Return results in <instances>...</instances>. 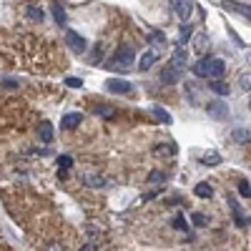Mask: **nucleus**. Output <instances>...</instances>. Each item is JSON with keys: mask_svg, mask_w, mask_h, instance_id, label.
Returning a JSON list of instances; mask_svg holds the SVG:
<instances>
[{"mask_svg": "<svg viewBox=\"0 0 251 251\" xmlns=\"http://www.w3.org/2000/svg\"><path fill=\"white\" fill-rule=\"evenodd\" d=\"M25 16L31 18V20H35V23H43V20H46V16H43V13H40L35 5H25Z\"/></svg>", "mask_w": 251, "mask_h": 251, "instance_id": "nucleus-16", "label": "nucleus"}, {"mask_svg": "<svg viewBox=\"0 0 251 251\" xmlns=\"http://www.w3.org/2000/svg\"><path fill=\"white\" fill-rule=\"evenodd\" d=\"M38 136H40V141H46V143L53 141V126H50L48 121L40 123V126H38Z\"/></svg>", "mask_w": 251, "mask_h": 251, "instance_id": "nucleus-13", "label": "nucleus"}, {"mask_svg": "<svg viewBox=\"0 0 251 251\" xmlns=\"http://www.w3.org/2000/svg\"><path fill=\"white\" fill-rule=\"evenodd\" d=\"M209 88H211L214 93H218V96H229V85H226L224 81H218V78H214Z\"/></svg>", "mask_w": 251, "mask_h": 251, "instance_id": "nucleus-17", "label": "nucleus"}, {"mask_svg": "<svg viewBox=\"0 0 251 251\" xmlns=\"http://www.w3.org/2000/svg\"><path fill=\"white\" fill-rule=\"evenodd\" d=\"M131 61H134V48H131V46L126 48V46H123V48L106 63V68H111V70H126V68L131 66Z\"/></svg>", "mask_w": 251, "mask_h": 251, "instance_id": "nucleus-1", "label": "nucleus"}, {"mask_svg": "<svg viewBox=\"0 0 251 251\" xmlns=\"http://www.w3.org/2000/svg\"><path fill=\"white\" fill-rule=\"evenodd\" d=\"M206 111H209L214 118H226V106H224V103H221V100H214V103H206Z\"/></svg>", "mask_w": 251, "mask_h": 251, "instance_id": "nucleus-8", "label": "nucleus"}, {"mask_svg": "<svg viewBox=\"0 0 251 251\" xmlns=\"http://www.w3.org/2000/svg\"><path fill=\"white\" fill-rule=\"evenodd\" d=\"M156 61H158V53H156V50H149V53H143V55H141L138 68H141V70H149V68H151Z\"/></svg>", "mask_w": 251, "mask_h": 251, "instance_id": "nucleus-9", "label": "nucleus"}, {"mask_svg": "<svg viewBox=\"0 0 251 251\" xmlns=\"http://www.w3.org/2000/svg\"><path fill=\"white\" fill-rule=\"evenodd\" d=\"M106 88L111 93H131V83L128 81H121V78H111L106 83Z\"/></svg>", "mask_w": 251, "mask_h": 251, "instance_id": "nucleus-6", "label": "nucleus"}, {"mask_svg": "<svg viewBox=\"0 0 251 251\" xmlns=\"http://www.w3.org/2000/svg\"><path fill=\"white\" fill-rule=\"evenodd\" d=\"M53 18H55L58 25H66V13H63L61 5H53Z\"/></svg>", "mask_w": 251, "mask_h": 251, "instance_id": "nucleus-22", "label": "nucleus"}, {"mask_svg": "<svg viewBox=\"0 0 251 251\" xmlns=\"http://www.w3.org/2000/svg\"><path fill=\"white\" fill-rule=\"evenodd\" d=\"M171 8L181 20H186L191 16V10H194V0H171Z\"/></svg>", "mask_w": 251, "mask_h": 251, "instance_id": "nucleus-3", "label": "nucleus"}, {"mask_svg": "<svg viewBox=\"0 0 251 251\" xmlns=\"http://www.w3.org/2000/svg\"><path fill=\"white\" fill-rule=\"evenodd\" d=\"M224 8H226V10H236V13H241L244 18H249V5L234 3V0H224Z\"/></svg>", "mask_w": 251, "mask_h": 251, "instance_id": "nucleus-14", "label": "nucleus"}, {"mask_svg": "<svg viewBox=\"0 0 251 251\" xmlns=\"http://www.w3.org/2000/svg\"><path fill=\"white\" fill-rule=\"evenodd\" d=\"M203 164L216 166V164H221V156H218V153H209V156H203Z\"/></svg>", "mask_w": 251, "mask_h": 251, "instance_id": "nucleus-24", "label": "nucleus"}, {"mask_svg": "<svg viewBox=\"0 0 251 251\" xmlns=\"http://www.w3.org/2000/svg\"><path fill=\"white\" fill-rule=\"evenodd\" d=\"M239 194H241L244 199H249V196H251V188H249V181H241V184H239Z\"/></svg>", "mask_w": 251, "mask_h": 251, "instance_id": "nucleus-28", "label": "nucleus"}, {"mask_svg": "<svg viewBox=\"0 0 251 251\" xmlns=\"http://www.w3.org/2000/svg\"><path fill=\"white\" fill-rule=\"evenodd\" d=\"M234 138H236V141H249V131L236 128V131H234Z\"/></svg>", "mask_w": 251, "mask_h": 251, "instance_id": "nucleus-26", "label": "nucleus"}, {"mask_svg": "<svg viewBox=\"0 0 251 251\" xmlns=\"http://www.w3.org/2000/svg\"><path fill=\"white\" fill-rule=\"evenodd\" d=\"M194 224H196V226H203V224H206V216H203V214H194Z\"/></svg>", "mask_w": 251, "mask_h": 251, "instance_id": "nucleus-30", "label": "nucleus"}, {"mask_svg": "<svg viewBox=\"0 0 251 251\" xmlns=\"http://www.w3.org/2000/svg\"><path fill=\"white\" fill-rule=\"evenodd\" d=\"M83 184L93 188H103V186H108V179H103V176H83Z\"/></svg>", "mask_w": 251, "mask_h": 251, "instance_id": "nucleus-12", "label": "nucleus"}, {"mask_svg": "<svg viewBox=\"0 0 251 251\" xmlns=\"http://www.w3.org/2000/svg\"><path fill=\"white\" fill-rule=\"evenodd\" d=\"M81 121H83L81 113H66L61 123H63V128H76V126H81Z\"/></svg>", "mask_w": 251, "mask_h": 251, "instance_id": "nucleus-10", "label": "nucleus"}, {"mask_svg": "<svg viewBox=\"0 0 251 251\" xmlns=\"http://www.w3.org/2000/svg\"><path fill=\"white\" fill-rule=\"evenodd\" d=\"M186 226H188V224H186V218H184V216H176V218H173V229H179V231H184Z\"/></svg>", "mask_w": 251, "mask_h": 251, "instance_id": "nucleus-27", "label": "nucleus"}, {"mask_svg": "<svg viewBox=\"0 0 251 251\" xmlns=\"http://www.w3.org/2000/svg\"><path fill=\"white\" fill-rule=\"evenodd\" d=\"M209 46V38H206L203 33H199L196 35V40H194V48H196V53H203V48Z\"/></svg>", "mask_w": 251, "mask_h": 251, "instance_id": "nucleus-21", "label": "nucleus"}, {"mask_svg": "<svg viewBox=\"0 0 251 251\" xmlns=\"http://www.w3.org/2000/svg\"><path fill=\"white\" fill-rule=\"evenodd\" d=\"M191 33H194V25H188V23L184 20V25H181V38H179V46H184V43L191 38Z\"/></svg>", "mask_w": 251, "mask_h": 251, "instance_id": "nucleus-20", "label": "nucleus"}, {"mask_svg": "<svg viewBox=\"0 0 251 251\" xmlns=\"http://www.w3.org/2000/svg\"><path fill=\"white\" fill-rule=\"evenodd\" d=\"M161 81H164L166 85H173V83H179L181 81V70L179 68H173L171 63L164 68V73H161Z\"/></svg>", "mask_w": 251, "mask_h": 251, "instance_id": "nucleus-4", "label": "nucleus"}, {"mask_svg": "<svg viewBox=\"0 0 251 251\" xmlns=\"http://www.w3.org/2000/svg\"><path fill=\"white\" fill-rule=\"evenodd\" d=\"M66 85H68V88H81L83 83H81L78 78H66Z\"/></svg>", "mask_w": 251, "mask_h": 251, "instance_id": "nucleus-29", "label": "nucleus"}, {"mask_svg": "<svg viewBox=\"0 0 251 251\" xmlns=\"http://www.w3.org/2000/svg\"><path fill=\"white\" fill-rule=\"evenodd\" d=\"M151 113H153V118H156V121L166 123V126H168V123L173 121V118H171V113H166L164 108H158V106H153V108H151Z\"/></svg>", "mask_w": 251, "mask_h": 251, "instance_id": "nucleus-15", "label": "nucleus"}, {"mask_svg": "<svg viewBox=\"0 0 251 251\" xmlns=\"http://www.w3.org/2000/svg\"><path fill=\"white\" fill-rule=\"evenodd\" d=\"M186 63H188V53L179 46V48L173 50V55H171V66H173V68H179V70H184V68H186Z\"/></svg>", "mask_w": 251, "mask_h": 251, "instance_id": "nucleus-5", "label": "nucleus"}, {"mask_svg": "<svg viewBox=\"0 0 251 251\" xmlns=\"http://www.w3.org/2000/svg\"><path fill=\"white\" fill-rule=\"evenodd\" d=\"M96 111H98L100 116H113V108H108V106H106V108H103V106H98Z\"/></svg>", "mask_w": 251, "mask_h": 251, "instance_id": "nucleus-32", "label": "nucleus"}, {"mask_svg": "<svg viewBox=\"0 0 251 251\" xmlns=\"http://www.w3.org/2000/svg\"><path fill=\"white\" fill-rule=\"evenodd\" d=\"M58 166H61V168H70L73 166V158L70 156H58Z\"/></svg>", "mask_w": 251, "mask_h": 251, "instance_id": "nucleus-25", "label": "nucleus"}, {"mask_svg": "<svg viewBox=\"0 0 251 251\" xmlns=\"http://www.w3.org/2000/svg\"><path fill=\"white\" fill-rule=\"evenodd\" d=\"M226 70V63L221 61V58H211V66H209V76L206 78H221Z\"/></svg>", "mask_w": 251, "mask_h": 251, "instance_id": "nucleus-7", "label": "nucleus"}, {"mask_svg": "<svg viewBox=\"0 0 251 251\" xmlns=\"http://www.w3.org/2000/svg\"><path fill=\"white\" fill-rule=\"evenodd\" d=\"M66 43H68V48H70L73 53H78V55H81V53H85V48H88V46H85V40H83L76 31H66Z\"/></svg>", "mask_w": 251, "mask_h": 251, "instance_id": "nucleus-2", "label": "nucleus"}, {"mask_svg": "<svg viewBox=\"0 0 251 251\" xmlns=\"http://www.w3.org/2000/svg\"><path fill=\"white\" fill-rule=\"evenodd\" d=\"M194 194L201 196V199H209V196L214 194V188H211V184H199V186L194 188Z\"/></svg>", "mask_w": 251, "mask_h": 251, "instance_id": "nucleus-19", "label": "nucleus"}, {"mask_svg": "<svg viewBox=\"0 0 251 251\" xmlns=\"http://www.w3.org/2000/svg\"><path fill=\"white\" fill-rule=\"evenodd\" d=\"M149 40L153 43L156 48H161V46H166V35L161 33V31H149Z\"/></svg>", "mask_w": 251, "mask_h": 251, "instance_id": "nucleus-18", "label": "nucleus"}, {"mask_svg": "<svg viewBox=\"0 0 251 251\" xmlns=\"http://www.w3.org/2000/svg\"><path fill=\"white\" fill-rule=\"evenodd\" d=\"M209 66H211V58H201V61L194 66V73L199 78H206V76H209Z\"/></svg>", "mask_w": 251, "mask_h": 251, "instance_id": "nucleus-11", "label": "nucleus"}, {"mask_svg": "<svg viewBox=\"0 0 251 251\" xmlns=\"http://www.w3.org/2000/svg\"><path fill=\"white\" fill-rule=\"evenodd\" d=\"M249 83H251L249 73H244V76H241V88H244V91H249Z\"/></svg>", "mask_w": 251, "mask_h": 251, "instance_id": "nucleus-31", "label": "nucleus"}, {"mask_svg": "<svg viewBox=\"0 0 251 251\" xmlns=\"http://www.w3.org/2000/svg\"><path fill=\"white\" fill-rule=\"evenodd\" d=\"M166 181V173H161V171H153L149 176V184H164Z\"/></svg>", "mask_w": 251, "mask_h": 251, "instance_id": "nucleus-23", "label": "nucleus"}]
</instances>
